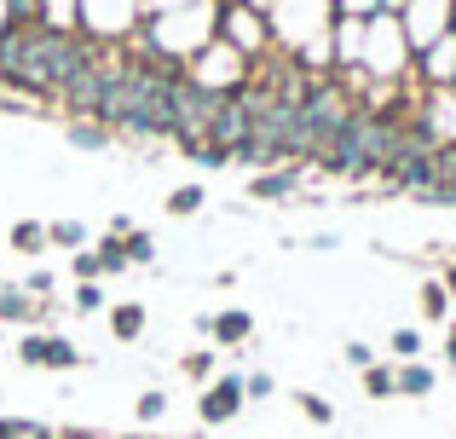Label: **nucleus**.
<instances>
[{"instance_id": "nucleus-21", "label": "nucleus", "mask_w": 456, "mask_h": 439, "mask_svg": "<svg viewBox=\"0 0 456 439\" xmlns=\"http://www.w3.org/2000/svg\"><path fill=\"white\" fill-rule=\"evenodd\" d=\"M179 376H185V382H202V387H208V382H214V353H208V347L185 353V359H179Z\"/></svg>"}, {"instance_id": "nucleus-25", "label": "nucleus", "mask_w": 456, "mask_h": 439, "mask_svg": "<svg viewBox=\"0 0 456 439\" xmlns=\"http://www.w3.org/2000/svg\"><path fill=\"white\" fill-rule=\"evenodd\" d=\"M364 394L370 399H393V394H399V376L381 370V364H370V370H364Z\"/></svg>"}, {"instance_id": "nucleus-23", "label": "nucleus", "mask_w": 456, "mask_h": 439, "mask_svg": "<svg viewBox=\"0 0 456 439\" xmlns=\"http://www.w3.org/2000/svg\"><path fill=\"white\" fill-rule=\"evenodd\" d=\"M122 248H127V260H134V266H151V260H156V237L139 232V225H134V232H122Z\"/></svg>"}, {"instance_id": "nucleus-32", "label": "nucleus", "mask_w": 456, "mask_h": 439, "mask_svg": "<svg viewBox=\"0 0 456 439\" xmlns=\"http://www.w3.org/2000/svg\"><path fill=\"white\" fill-rule=\"evenodd\" d=\"M272 387H278V382H272L266 370H248V376H243V394H248V399H272Z\"/></svg>"}, {"instance_id": "nucleus-30", "label": "nucleus", "mask_w": 456, "mask_h": 439, "mask_svg": "<svg viewBox=\"0 0 456 439\" xmlns=\"http://www.w3.org/2000/svg\"><path fill=\"white\" fill-rule=\"evenodd\" d=\"M422 353V336L416 329H393V359H416Z\"/></svg>"}, {"instance_id": "nucleus-2", "label": "nucleus", "mask_w": 456, "mask_h": 439, "mask_svg": "<svg viewBox=\"0 0 456 439\" xmlns=\"http://www.w3.org/2000/svg\"><path fill=\"white\" fill-rule=\"evenodd\" d=\"M266 23H272V41L283 53H301V46L330 35L335 0H266Z\"/></svg>"}, {"instance_id": "nucleus-37", "label": "nucleus", "mask_w": 456, "mask_h": 439, "mask_svg": "<svg viewBox=\"0 0 456 439\" xmlns=\"http://www.w3.org/2000/svg\"><path fill=\"white\" fill-rule=\"evenodd\" d=\"M445 289H451V295H456V266H451V272H445Z\"/></svg>"}, {"instance_id": "nucleus-22", "label": "nucleus", "mask_w": 456, "mask_h": 439, "mask_svg": "<svg viewBox=\"0 0 456 439\" xmlns=\"http://www.w3.org/2000/svg\"><path fill=\"white\" fill-rule=\"evenodd\" d=\"M134 417L145 422V428H151V422H162L167 417V394H162V387H145V394L134 399Z\"/></svg>"}, {"instance_id": "nucleus-19", "label": "nucleus", "mask_w": 456, "mask_h": 439, "mask_svg": "<svg viewBox=\"0 0 456 439\" xmlns=\"http://www.w3.org/2000/svg\"><path fill=\"white\" fill-rule=\"evenodd\" d=\"M202 203H208V191H202V185H174L162 208H167V215H174V220H185V215H197Z\"/></svg>"}, {"instance_id": "nucleus-27", "label": "nucleus", "mask_w": 456, "mask_h": 439, "mask_svg": "<svg viewBox=\"0 0 456 439\" xmlns=\"http://www.w3.org/2000/svg\"><path fill=\"white\" fill-rule=\"evenodd\" d=\"M69 266H76V278H81V283H104V272H99V255H93V243H87V248H76V260H69Z\"/></svg>"}, {"instance_id": "nucleus-7", "label": "nucleus", "mask_w": 456, "mask_h": 439, "mask_svg": "<svg viewBox=\"0 0 456 439\" xmlns=\"http://www.w3.org/2000/svg\"><path fill=\"white\" fill-rule=\"evenodd\" d=\"M18 359L29 370H81V347L69 336H58V329H29L18 341Z\"/></svg>"}, {"instance_id": "nucleus-11", "label": "nucleus", "mask_w": 456, "mask_h": 439, "mask_svg": "<svg viewBox=\"0 0 456 439\" xmlns=\"http://www.w3.org/2000/svg\"><path fill=\"white\" fill-rule=\"evenodd\" d=\"M416 64H422V81H428V87H451V81H456V29L439 35L428 53H416Z\"/></svg>"}, {"instance_id": "nucleus-16", "label": "nucleus", "mask_w": 456, "mask_h": 439, "mask_svg": "<svg viewBox=\"0 0 456 439\" xmlns=\"http://www.w3.org/2000/svg\"><path fill=\"white\" fill-rule=\"evenodd\" d=\"M93 255H99V272H104V278H122V272H134V260H127V248H122V237H116V232H104Z\"/></svg>"}, {"instance_id": "nucleus-15", "label": "nucleus", "mask_w": 456, "mask_h": 439, "mask_svg": "<svg viewBox=\"0 0 456 439\" xmlns=\"http://www.w3.org/2000/svg\"><path fill=\"white\" fill-rule=\"evenodd\" d=\"M6 243L18 248V255H46V248H53V243H46V220H18L6 232Z\"/></svg>"}, {"instance_id": "nucleus-6", "label": "nucleus", "mask_w": 456, "mask_h": 439, "mask_svg": "<svg viewBox=\"0 0 456 439\" xmlns=\"http://www.w3.org/2000/svg\"><path fill=\"white\" fill-rule=\"evenodd\" d=\"M399 23H404L411 53H428L439 35L456 29V0H404V6H399Z\"/></svg>"}, {"instance_id": "nucleus-35", "label": "nucleus", "mask_w": 456, "mask_h": 439, "mask_svg": "<svg viewBox=\"0 0 456 439\" xmlns=\"http://www.w3.org/2000/svg\"><path fill=\"white\" fill-rule=\"evenodd\" d=\"M174 6H191V0H145V18L151 12H174Z\"/></svg>"}, {"instance_id": "nucleus-9", "label": "nucleus", "mask_w": 456, "mask_h": 439, "mask_svg": "<svg viewBox=\"0 0 456 439\" xmlns=\"http://www.w3.org/2000/svg\"><path fill=\"white\" fill-rule=\"evenodd\" d=\"M197 336H208L214 347H243V341L255 336V313H243V306H225V313H202V318H197Z\"/></svg>"}, {"instance_id": "nucleus-20", "label": "nucleus", "mask_w": 456, "mask_h": 439, "mask_svg": "<svg viewBox=\"0 0 456 439\" xmlns=\"http://www.w3.org/2000/svg\"><path fill=\"white\" fill-rule=\"evenodd\" d=\"M69 306H76L81 318H93V313H110V295H104V283H76Z\"/></svg>"}, {"instance_id": "nucleus-34", "label": "nucleus", "mask_w": 456, "mask_h": 439, "mask_svg": "<svg viewBox=\"0 0 456 439\" xmlns=\"http://www.w3.org/2000/svg\"><path fill=\"white\" fill-rule=\"evenodd\" d=\"M0 116H29V99H12V93H0Z\"/></svg>"}, {"instance_id": "nucleus-18", "label": "nucleus", "mask_w": 456, "mask_h": 439, "mask_svg": "<svg viewBox=\"0 0 456 439\" xmlns=\"http://www.w3.org/2000/svg\"><path fill=\"white\" fill-rule=\"evenodd\" d=\"M46 243L53 248H69V255H76V248H87L93 243V232L81 220H46Z\"/></svg>"}, {"instance_id": "nucleus-24", "label": "nucleus", "mask_w": 456, "mask_h": 439, "mask_svg": "<svg viewBox=\"0 0 456 439\" xmlns=\"http://www.w3.org/2000/svg\"><path fill=\"white\" fill-rule=\"evenodd\" d=\"M393 376H399V394H428L434 387V370L416 364V359H404V370H393Z\"/></svg>"}, {"instance_id": "nucleus-36", "label": "nucleus", "mask_w": 456, "mask_h": 439, "mask_svg": "<svg viewBox=\"0 0 456 439\" xmlns=\"http://www.w3.org/2000/svg\"><path fill=\"white\" fill-rule=\"evenodd\" d=\"M445 353H451V364H456V324H451V341H445Z\"/></svg>"}, {"instance_id": "nucleus-38", "label": "nucleus", "mask_w": 456, "mask_h": 439, "mask_svg": "<svg viewBox=\"0 0 456 439\" xmlns=\"http://www.w3.org/2000/svg\"><path fill=\"white\" fill-rule=\"evenodd\" d=\"M381 6H387V12H399V6H404V0H381Z\"/></svg>"}, {"instance_id": "nucleus-29", "label": "nucleus", "mask_w": 456, "mask_h": 439, "mask_svg": "<svg viewBox=\"0 0 456 439\" xmlns=\"http://www.w3.org/2000/svg\"><path fill=\"white\" fill-rule=\"evenodd\" d=\"M23 289H29V295H35V301H53V289H58V278H53V272H46V266H35V272H29V278H23Z\"/></svg>"}, {"instance_id": "nucleus-5", "label": "nucleus", "mask_w": 456, "mask_h": 439, "mask_svg": "<svg viewBox=\"0 0 456 439\" xmlns=\"http://www.w3.org/2000/svg\"><path fill=\"white\" fill-rule=\"evenodd\" d=\"M145 23V0H81V35L104 46H122Z\"/></svg>"}, {"instance_id": "nucleus-28", "label": "nucleus", "mask_w": 456, "mask_h": 439, "mask_svg": "<svg viewBox=\"0 0 456 439\" xmlns=\"http://www.w3.org/2000/svg\"><path fill=\"white\" fill-rule=\"evenodd\" d=\"M295 405L306 411V422H335V405H330V399H318V394H295Z\"/></svg>"}, {"instance_id": "nucleus-17", "label": "nucleus", "mask_w": 456, "mask_h": 439, "mask_svg": "<svg viewBox=\"0 0 456 439\" xmlns=\"http://www.w3.org/2000/svg\"><path fill=\"white\" fill-rule=\"evenodd\" d=\"M110 127H104V122H87V116H76V122H69V145H76V150H110Z\"/></svg>"}, {"instance_id": "nucleus-1", "label": "nucleus", "mask_w": 456, "mask_h": 439, "mask_svg": "<svg viewBox=\"0 0 456 439\" xmlns=\"http://www.w3.org/2000/svg\"><path fill=\"white\" fill-rule=\"evenodd\" d=\"M411 64H416V53H411V41H404L399 12H376V18H364V53H358V69L376 76V81H399Z\"/></svg>"}, {"instance_id": "nucleus-4", "label": "nucleus", "mask_w": 456, "mask_h": 439, "mask_svg": "<svg viewBox=\"0 0 456 439\" xmlns=\"http://www.w3.org/2000/svg\"><path fill=\"white\" fill-rule=\"evenodd\" d=\"M220 41L225 46H237V53L255 64V58H266L272 46V23H266V12L255 6V0H220Z\"/></svg>"}, {"instance_id": "nucleus-39", "label": "nucleus", "mask_w": 456, "mask_h": 439, "mask_svg": "<svg viewBox=\"0 0 456 439\" xmlns=\"http://www.w3.org/2000/svg\"><path fill=\"white\" fill-rule=\"evenodd\" d=\"M0 29H6V0H0Z\"/></svg>"}, {"instance_id": "nucleus-26", "label": "nucleus", "mask_w": 456, "mask_h": 439, "mask_svg": "<svg viewBox=\"0 0 456 439\" xmlns=\"http://www.w3.org/2000/svg\"><path fill=\"white\" fill-rule=\"evenodd\" d=\"M422 313L428 318H445L451 313V289H445V283H422Z\"/></svg>"}, {"instance_id": "nucleus-8", "label": "nucleus", "mask_w": 456, "mask_h": 439, "mask_svg": "<svg viewBox=\"0 0 456 439\" xmlns=\"http://www.w3.org/2000/svg\"><path fill=\"white\" fill-rule=\"evenodd\" d=\"M243 405H248V394H243V376H237V370L214 376V382L197 394V417L208 422V428H225V422H232Z\"/></svg>"}, {"instance_id": "nucleus-3", "label": "nucleus", "mask_w": 456, "mask_h": 439, "mask_svg": "<svg viewBox=\"0 0 456 439\" xmlns=\"http://www.w3.org/2000/svg\"><path fill=\"white\" fill-rule=\"evenodd\" d=\"M248 69H255V64H248L237 46H225L220 35H214V41L185 64V81H191V87H202V93H220V99H232V93L248 87Z\"/></svg>"}, {"instance_id": "nucleus-13", "label": "nucleus", "mask_w": 456, "mask_h": 439, "mask_svg": "<svg viewBox=\"0 0 456 439\" xmlns=\"http://www.w3.org/2000/svg\"><path fill=\"white\" fill-rule=\"evenodd\" d=\"M145 324H151L145 301H116L110 306V336L116 341H139V336H145Z\"/></svg>"}, {"instance_id": "nucleus-14", "label": "nucleus", "mask_w": 456, "mask_h": 439, "mask_svg": "<svg viewBox=\"0 0 456 439\" xmlns=\"http://www.w3.org/2000/svg\"><path fill=\"white\" fill-rule=\"evenodd\" d=\"M35 23L41 29H81V0H35Z\"/></svg>"}, {"instance_id": "nucleus-10", "label": "nucleus", "mask_w": 456, "mask_h": 439, "mask_svg": "<svg viewBox=\"0 0 456 439\" xmlns=\"http://www.w3.org/2000/svg\"><path fill=\"white\" fill-rule=\"evenodd\" d=\"M53 301H35L23 283H0V324H41Z\"/></svg>"}, {"instance_id": "nucleus-41", "label": "nucleus", "mask_w": 456, "mask_h": 439, "mask_svg": "<svg viewBox=\"0 0 456 439\" xmlns=\"http://www.w3.org/2000/svg\"><path fill=\"white\" fill-rule=\"evenodd\" d=\"M451 87H456V81H451Z\"/></svg>"}, {"instance_id": "nucleus-40", "label": "nucleus", "mask_w": 456, "mask_h": 439, "mask_svg": "<svg viewBox=\"0 0 456 439\" xmlns=\"http://www.w3.org/2000/svg\"><path fill=\"white\" fill-rule=\"evenodd\" d=\"M0 347H6V324H0Z\"/></svg>"}, {"instance_id": "nucleus-12", "label": "nucleus", "mask_w": 456, "mask_h": 439, "mask_svg": "<svg viewBox=\"0 0 456 439\" xmlns=\"http://www.w3.org/2000/svg\"><path fill=\"white\" fill-rule=\"evenodd\" d=\"M295 185H301V168H260L255 185H248V197H260V203H278V197H295Z\"/></svg>"}, {"instance_id": "nucleus-31", "label": "nucleus", "mask_w": 456, "mask_h": 439, "mask_svg": "<svg viewBox=\"0 0 456 439\" xmlns=\"http://www.w3.org/2000/svg\"><path fill=\"white\" fill-rule=\"evenodd\" d=\"M335 12L341 18H376V12H387L381 0H335Z\"/></svg>"}, {"instance_id": "nucleus-33", "label": "nucleus", "mask_w": 456, "mask_h": 439, "mask_svg": "<svg viewBox=\"0 0 456 439\" xmlns=\"http://www.w3.org/2000/svg\"><path fill=\"white\" fill-rule=\"evenodd\" d=\"M346 364H358V370H370L376 359H370V347H364V341H346Z\"/></svg>"}]
</instances>
